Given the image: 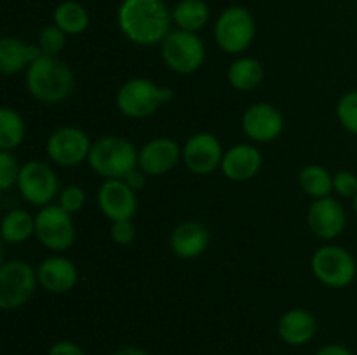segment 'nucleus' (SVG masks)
Listing matches in <instances>:
<instances>
[{"label": "nucleus", "mask_w": 357, "mask_h": 355, "mask_svg": "<svg viewBox=\"0 0 357 355\" xmlns=\"http://www.w3.org/2000/svg\"><path fill=\"white\" fill-rule=\"evenodd\" d=\"M124 181L129 184V187L132 188V190L136 191V190H138V188H142L143 184H145V176H143V171H142V173H139V171L132 169L131 173H129L128 176L124 178Z\"/></svg>", "instance_id": "obj_35"}, {"label": "nucleus", "mask_w": 357, "mask_h": 355, "mask_svg": "<svg viewBox=\"0 0 357 355\" xmlns=\"http://www.w3.org/2000/svg\"><path fill=\"white\" fill-rule=\"evenodd\" d=\"M84 200H86V195H84L82 188L79 187H66L65 190L59 195V207L65 209L66 212H77L82 209Z\"/></svg>", "instance_id": "obj_31"}, {"label": "nucleus", "mask_w": 357, "mask_h": 355, "mask_svg": "<svg viewBox=\"0 0 357 355\" xmlns=\"http://www.w3.org/2000/svg\"><path fill=\"white\" fill-rule=\"evenodd\" d=\"M171 97L173 93L167 87H159L149 79H132L119 89L117 106L126 117L143 118L157 111Z\"/></svg>", "instance_id": "obj_4"}, {"label": "nucleus", "mask_w": 357, "mask_h": 355, "mask_svg": "<svg viewBox=\"0 0 357 355\" xmlns=\"http://www.w3.org/2000/svg\"><path fill=\"white\" fill-rule=\"evenodd\" d=\"M47 355H86V352L73 341H58L52 345Z\"/></svg>", "instance_id": "obj_34"}, {"label": "nucleus", "mask_w": 357, "mask_h": 355, "mask_svg": "<svg viewBox=\"0 0 357 355\" xmlns=\"http://www.w3.org/2000/svg\"><path fill=\"white\" fill-rule=\"evenodd\" d=\"M66 44V33L58 28L54 26H47L40 31L38 35V47H40L42 54H47V56H56L58 52H61V49L65 47Z\"/></svg>", "instance_id": "obj_28"}, {"label": "nucleus", "mask_w": 357, "mask_h": 355, "mask_svg": "<svg viewBox=\"0 0 357 355\" xmlns=\"http://www.w3.org/2000/svg\"><path fill=\"white\" fill-rule=\"evenodd\" d=\"M37 278L45 291L61 294L73 289V285L77 284V268L66 258H47L38 267Z\"/></svg>", "instance_id": "obj_18"}, {"label": "nucleus", "mask_w": 357, "mask_h": 355, "mask_svg": "<svg viewBox=\"0 0 357 355\" xmlns=\"http://www.w3.org/2000/svg\"><path fill=\"white\" fill-rule=\"evenodd\" d=\"M54 23L65 33L79 35L82 31H86L87 26H89V14H87V10L79 2L66 0V2L59 3L56 7Z\"/></svg>", "instance_id": "obj_23"}, {"label": "nucleus", "mask_w": 357, "mask_h": 355, "mask_svg": "<svg viewBox=\"0 0 357 355\" xmlns=\"http://www.w3.org/2000/svg\"><path fill=\"white\" fill-rule=\"evenodd\" d=\"M345 211L338 200L331 197L317 198L309 209L310 230L321 239H335L345 228Z\"/></svg>", "instance_id": "obj_15"}, {"label": "nucleus", "mask_w": 357, "mask_h": 355, "mask_svg": "<svg viewBox=\"0 0 357 355\" xmlns=\"http://www.w3.org/2000/svg\"><path fill=\"white\" fill-rule=\"evenodd\" d=\"M215 38L229 54L243 52L255 38V21L243 7H229L220 14L215 24Z\"/></svg>", "instance_id": "obj_6"}, {"label": "nucleus", "mask_w": 357, "mask_h": 355, "mask_svg": "<svg viewBox=\"0 0 357 355\" xmlns=\"http://www.w3.org/2000/svg\"><path fill=\"white\" fill-rule=\"evenodd\" d=\"M138 155L135 145L121 136H105L98 139L87 160L94 173L108 180H124L138 166Z\"/></svg>", "instance_id": "obj_3"}, {"label": "nucleus", "mask_w": 357, "mask_h": 355, "mask_svg": "<svg viewBox=\"0 0 357 355\" xmlns=\"http://www.w3.org/2000/svg\"><path fill=\"white\" fill-rule=\"evenodd\" d=\"M20 171L21 169L17 167L14 155H10L7 150H2V153H0V188L9 190L14 183H17Z\"/></svg>", "instance_id": "obj_30"}, {"label": "nucleus", "mask_w": 357, "mask_h": 355, "mask_svg": "<svg viewBox=\"0 0 357 355\" xmlns=\"http://www.w3.org/2000/svg\"><path fill=\"white\" fill-rule=\"evenodd\" d=\"M174 23L185 31H197L209 19V7L202 0H181L173 10Z\"/></svg>", "instance_id": "obj_22"}, {"label": "nucleus", "mask_w": 357, "mask_h": 355, "mask_svg": "<svg viewBox=\"0 0 357 355\" xmlns=\"http://www.w3.org/2000/svg\"><path fill=\"white\" fill-rule=\"evenodd\" d=\"M316 355H354L347 347L344 345H326L321 348Z\"/></svg>", "instance_id": "obj_36"}, {"label": "nucleus", "mask_w": 357, "mask_h": 355, "mask_svg": "<svg viewBox=\"0 0 357 355\" xmlns=\"http://www.w3.org/2000/svg\"><path fill=\"white\" fill-rule=\"evenodd\" d=\"M317 331V322L314 315L307 310L295 308L286 312L278 324V333L284 343L300 347L314 338Z\"/></svg>", "instance_id": "obj_19"}, {"label": "nucleus", "mask_w": 357, "mask_h": 355, "mask_svg": "<svg viewBox=\"0 0 357 355\" xmlns=\"http://www.w3.org/2000/svg\"><path fill=\"white\" fill-rule=\"evenodd\" d=\"M354 209H356V214H357V194H356V197H354Z\"/></svg>", "instance_id": "obj_38"}, {"label": "nucleus", "mask_w": 357, "mask_h": 355, "mask_svg": "<svg viewBox=\"0 0 357 355\" xmlns=\"http://www.w3.org/2000/svg\"><path fill=\"white\" fill-rule=\"evenodd\" d=\"M119 26L135 44L153 45L171 33V14L164 0H124Z\"/></svg>", "instance_id": "obj_1"}, {"label": "nucleus", "mask_w": 357, "mask_h": 355, "mask_svg": "<svg viewBox=\"0 0 357 355\" xmlns=\"http://www.w3.org/2000/svg\"><path fill=\"white\" fill-rule=\"evenodd\" d=\"M42 56L38 45H28L13 37L0 40V72L6 75L20 73L26 65H31Z\"/></svg>", "instance_id": "obj_21"}, {"label": "nucleus", "mask_w": 357, "mask_h": 355, "mask_svg": "<svg viewBox=\"0 0 357 355\" xmlns=\"http://www.w3.org/2000/svg\"><path fill=\"white\" fill-rule=\"evenodd\" d=\"M209 244V232L201 223L187 221L173 230L169 239L171 251L180 258H195L206 251Z\"/></svg>", "instance_id": "obj_20"}, {"label": "nucleus", "mask_w": 357, "mask_h": 355, "mask_svg": "<svg viewBox=\"0 0 357 355\" xmlns=\"http://www.w3.org/2000/svg\"><path fill=\"white\" fill-rule=\"evenodd\" d=\"M37 274L21 260L7 261L0 268V306L16 310L31 298L37 285Z\"/></svg>", "instance_id": "obj_5"}, {"label": "nucleus", "mask_w": 357, "mask_h": 355, "mask_svg": "<svg viewBox=\"0 0 357 355\" xmlns=\"http://www.w3.org/2000/svg\"><path fill=\"white\" fill-rule=\"evenodd\" d=\"M24 122L20 115L10 108L0 110V148L13 150L23 141Z\"/></svg>", "instance_id": "obj_27"}, {"label": "nucleus", "mask_w": 357, "mask_h": 355, "mask_svg": "<svg viewBox=\"0 0 357 355\" xmlns=\"http://www.w3.org/2000/svg\"><path fill=\"white\" fill-rule=\"evenodd\" d=\"M312 271L330 287H345L356 277V261L344 247L324 246L312 256Z\"/></svg>", "instance_id": "obj_8"}, {"label": "nucleus", "mask_w": 357, "mask_h": 355, "mask_svg": "<svg viewBox=\"0 0 357 355\" xmlns=\"http://www.w3.org/2000/svg\"><path fill=\"white\" fill-rule=\"evenodd\" d=\"M89 138L77 127H59L47 141V155L59 166H79L91 152Z\"/></svg>", "instance_id": "obj_11"}, {"label": "nucleus", "mask_w": 357, "mask_h": 355, "mask_svg": "<svg viewBox=\"0 0 357 355\" xmlns=\"http://www.w3.org/2000/svg\"><path fill=\"white\" fill-rule=\"evenodd\" d=\"M264 66L258 59H237L229 70V82L237 90H251L264 80Z\"/></svg>", "instance_id": "obj_24"}, {"label": "nucleus", "mask_w": 357, "mask_h": 355, "mask_svg": "<svg viewBox=\"0 0 357 355\" xmlns=\"http://www.w3.org/2000/svg\"><path fill=\"white\" fill-rule=\"evenodd\" d=\"M204 44L192 31H171L162 40V59L173 72L192 73L204 61Z\"/></svg>", "instance_id": "obj_7"}, {"label": "nucleus", "mask_w": 357, "mask_h": 355, "mask_svg": "<svg viewBox=\"0 0 357 355\" xmlns=\"http://www.w3.org/2000/svg\"><path fill=\"white\" fill-rule=\"evenodd\" d=\"M28 90L42 103H59L73 90V73L56 56L42 54L28 66Z\"/></svg>", "instance_id": "obj_2"}, {"label": "nucleus", "mask_w": 357, "mask_h": 355, "mask_svg": "<svg viewBox=\"0 0 357 355\" xmlns=\"http://www.w3.org/2000/svg\"><path fill=\"white\" fill-rule=\"evenodd\" d=\"M112 355H149L145 350L142 348H136V347H124V348H119L115 350Z\"/></svg>", "instance_id": "obj_37"}, {"label": "nucleus", "mask_w": 357, "mask_h": 355, "mask_svg": "<svg viewBox=\"0 0 357 355\" xmlns=\"http://www.w3.org/2000/svg\"><path fill=\"white\" fill-rule=\"evenodd\" d=\"M185 166L195 174H209L222 166L223 152L220 141L209 132H199L187 141L183 148Z\"/></svg>", "instance_id": "obj_13"}, {"label": "nucleus", "mask_w": 357, "mask_h": 355, "mask_svg": "<svg viewBox=\"0 0 357 355\" xmlns=\"http://www.w3.org/2000/svg\"><path fill=\"white\" fill-rule=\"evenodd\" d=\"M282 115L268 103H257L246 110L243 117V129L253 141H274L282 132Z\"/></svg>", "instance_id": "obj_14"}, {"label": "nucleus", "mask_w": 357, "mask_h": 355, "mask_svg": "<svg viewBox=\"0 0 357 355\" xmlns=\"http://www.w3.org/2000/svg\"><path fill=\"white\" fill-rule=\"evenodd\" d=\"M17 188L30 204L47 205L58 194V178L47 164L31 160L21 167Z\"/></svg>", "instance_id": "obj_10"}, {"label": "nucleus", "mask_w": 357, "mask_h": 355, "mask_svg": "<svg viewBox=\"0 0 357 355\" xmlns=\"http://www.w3.org/2000/svg\"><path fill=\"white\" fill-rule=\"evenodd\" d=\"M300 187L303 188L305 194L310 197L324 198L330 197L333 190V178L324 167L321 166H307L300 173Z\"/></svg>", "instance_id": "obj_26"}, {"label": "nucleus", "mask_w": 357, "mask_h": 355, "mask_svg": "<svg viewBox=\"0 0 357 355\" xmlns=\"http://www.w3.org/2000/svg\"><path fill=\"white\" fill-rule=\"evenodd\" d=\"M35 235L47 249H68L75 239V226L70 218V212L59 205L42 207L35 218Z\"/></svg>", "instance_id": "obj_9"}, {"label": "nucleus", "mask_w": 357, "mask_h": 355, "mask_svg": "<svg viewBox=\"0 0 357 355\" xmlns=\"http://www.w3.org/2000/svg\"><path fill=\"white\" fill-rule=\"evenodd\" d=\"M110 232H112V239H114L117 244H121V246H128V244H131L136 237V228L131 223V219L114 221Z\"/></svg>", "instance_id": "obj_33"}, {"label": "nucleus", "mask_w": 357, "mask_h": 355, "mask_svg": "<svg viewBox=\"0 0 357 355\" xmlns=\"http://www.w3.org/2000/svg\"><path fill=\"white\" fill-rule=\"evenodd\" d=\"M101 212L112 221H124L136 214V194L124 180H107L98 191Z\"/></svg>", "instance_id": "obj_12"}, {"label": "nucleus", "mask_w": 357, "mask_h": 355, "mask_svg": "<svg viewBox=\"0 0 357 355\" xmlns=\"http://www.w3.org/2000/svg\"><path fill=\"white\" fill-rule=\"evenodd\" d=\"M338 120L347 131L357 134V90H351L338 101Z\"/></svg>", "instance_id": "obj_29"}, {"label": "nucleus", "mask_w": 357, "mask_h": 355, "mask_svg": "<svg viewBox=\"0 0 357 355\" xmlns=\"http://www.w3.org/2000/svg\"><path fill=\"white\" fill-rule=\"evenodd\" d=\"M333 188L338 195H342V197H356L357 176L349 173V171H342V173L335 174Z\"/></svg>", "instance_id": "obj_32"}, {"label": "nucleus", "mask_w": 357, "mask_h": 355, "mask_svg": "<svg viewBox=\"0 0 357 355\" xmlns=\"http://www.w3.org/2000/svg\"><path fill=\"white\" fill-rule=\"evenodd\" d=\"M261 167V153L251 145H237L227 150L222 160V169L229 180L248 181Z\"/></svg>", "instance_id": "obj_17"}, {"label": "nucleus", "mask_w": 357, "mask_h": 355, "mask_svg": "<svg viewBox=\"0 0 357 355\" xmlns=\"http://www.w3.org/2000/svg\"><path fill=\"white\" fill-rule=\"evenodd\" d=\"M35 233V219L24 209H14L2 221V239L9 244H20Z\"/></svg>", "instance_id": "obj_25"}, {"label": "nucleus", "mask_w": 357, "mask_h": 355, "mask_svg": "<svg viewBox=\"0 0 357 355\" xmlns=\"http://www.w3.org/2000/svg\"><path fill=\"white\" fill-rule=\"evenodd\" d=\"M178 160H180V146L169 138H157L139 150L138 166L145 174L160 176L173 169Z\"/></svg>", "instance_id": "obj_16"}]
</instances>
